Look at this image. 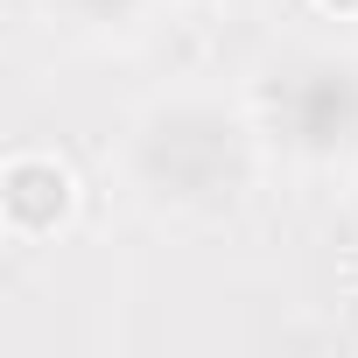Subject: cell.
<instances>
[{"label": "cell", "instance_id": "cell-1", "mask_svg": "<svg viewBox=\"0 0 358 358\" xmlns=\"http://www.w3.org/2000/svg\"><path fill=\"white\" fill-rule=\"evenodd\" d=\"M260 176V120L211 92V85H176L155 92L120 141V183L134 204L162 218H211L232 211Z\"/></svg>", "mask_w": 358, "mask_h": 358}, {"label": "cell", "instance_id": "cell-2", "mask_svg": "<svg viewBox=\"0 0 358 358\" xmlns=\"http://www.w3.org/2000/svg\"><path fill=\"white\" fill-rule=\"evenodd\" d=\"M267 134L295 162H351L358 155V57L351 50H302L274 71Z\"/></svg>", "mask_w": 358, "mask_h": 358}, {"label": "cell", "instance_id": "cell-3", "mask_svg": "<svg viewBox=\"0 0 358 358\" xmlns=\"http://www.w3.org/2000/svg\"><path fill=\"white\" fill-rule=\"evenodd\" d=\"M85 190H78V169L50 148H15L8 169H0V218H8L15 246H43L78 218Z\"/></svg>", "mask_w": 358, "mask_h": 358}, {"label": "cell", "instance_id": "cell-4", "mask_svg": "<svg viewBox=\"0 0 358 358\" xmlns=\"http://www.w3.org/2000/svg\"><path fill=\"white\" fill-rule=\"evenodd\" d=\"M57 8H64L71 29H99V36H113V29H141V22L155 15V0H57Z\"/></svg>", "mask_w": 358, "mask_h": 358}, {"label": "cell", "instance_id": "cell-5", "mask_svg": "<svg viewBox=\"0 0 358 358\" xmlns=\"http://www.w3.org/2000/svg\"><path fill=\"white\" fill-rule=\"evenodd\" d=\"M316 15H330V22H358V0H309Z\"/></svg>", "mask_w": 358, "mask_h": 358}]
</instances>
